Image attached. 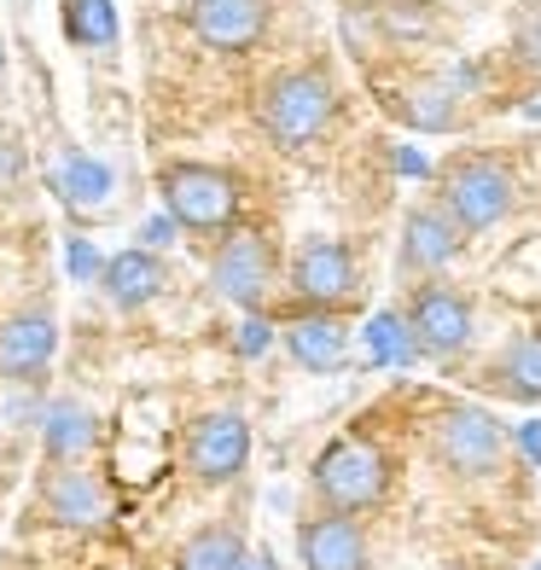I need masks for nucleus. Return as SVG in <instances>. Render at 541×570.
<instances>
[{
  "label": "nucleus",
  "instance_id": "f257e3e1",
  "mask_svg": "<svg viewBox=\"0 0 541 570\" xmlns=\"http://www.w3.org/2000/svg\"><path fill=\"white\" fill-rule=\"evenodd\" d=\"M332 117H338V88H332L326 70H274L263 82V99H256V122L279 151H303L308 140H321Z\"/></svg>",
  "mask_w": 541,
  "mask_h": 570
},
{
  "label": "nucleus",
  "instance_id": "f03ea898",
  "mask_svg": "<svg viewBox=\"0 0 541 570\" xmlns=\"http://www.w3.org/2000/svg\"><path fill=\"white\" fill-rule=\"evenodd\" d=\"M158 193H164V216L180 233H227L239 227V175L222 164H193L175 158L158 169Z\"/></svg>",
  "mask_w": 541,
  "mask_h": 570
},
{
  "label": "nucleus",
  "instance_id": "7ed1b4c3",
  "mask_svg": "<svg viewBox=\"0 0 541 570\" xmlns=\"http://www.w3.org/2000/svg\"><path fill=\"white\" fill-rule=\"evenodd\" d=\"M384 489H391V460H384L378 443L367 436H338V443H326L321 460H315V495L326 512H373L384 501Z\"/></svg>",
  "mask_w": 541,
  "mask_h": 570
},
{
  "label": "nucleus",
  "instance_id": "20e7f679",
  "mask_svg": "<svg viewBox=\"0 0 541 570\" xmlns=\"http://www.w3.org/2000/svg\"><path fill=\"white\" fill-rule=\"evenodd\" d=\"M210 285L234 308H245V315H263L268 297H274V285H279V250H274V239L263 227H227L216 256H210Z\"/></svg>",
  "mask_w": 541,
  "mask_h": 570
},
{
  "label": "nucleus",
  "instance_id": "39448f33",
  "mask_svg": "<svg viewBox=\"0 0 541 570\" xmlns=\"http://www.w3.org/2000/svg\"><path fill=\"white\" fill-rule=\"evenodd\" d=\"M443 210L460 233H489L512 216V175L489 151H460L443 169Z\"/></svg>",
  "mask_w": 541,
  "mask_h": 570
},
{
  "label": "nucleus",
  "instance_id": "423d86ee",
  "mask_svg": "<svg viewBox=\"0 0 541 570\" xmlns=\"http://www.w3.org/2000/svg\"><path fill=\"white\" fill-rule=\"evenodd\" d=\"M431 454L454 478H489L506 460V425L478 402H449L443 420L431 425Z\"/></svg>",
  "mask_w": 541,
  "mask_h": 570
},
{
  "label": "nucleus",
  "instance_id": "0eeeda50",
  "mask_svg": "<svg viewBox=\"0 0 541 570\" xmlns=\"http://www.w3.org/2000/svg\"><path fill=\"white\" fill-rule=\"evenodd\" d=\"M286 285H292V297H297L303 308H344V303H355V292H361L355 250H350L344 239H308V245H297V256H292Z\"/></svg>",
  "mask_w": 541,
  "mask_h": 570
},
{
  "label": "nucleus",
  "instance_id": "6e6552de",
  "mask_svg": "<svg viewBox=\"0 0 541 570\" xmlns=\"http://www.w3.org/2000/svg\"><path fill=\"white\" fill-rule=\"evenodd\" d=\"M250 460V425L245 413L222 407V413H198L193 431H187V472L204 483V489H222L245 472Z\"/></svg>",
  "mask_w": 541,
  "mask_h": 570
},
{
  "label": "nucleus",
  "instance_id": "1a4fd4ad",
  "mask_svg": "<svg viewBox=\"0 0 541 570\" xmlns=\"http://www.w3.org/2000/svg\"><path fill=\"white\" fill-rule=\"evenodd\" d=\"M407 332H414L420 355H460L472 344V303L466 292H454V285H420L414 297H407Z\"/></svg>",
  "mask_w": 541,
  "mask_h": 570
},
{
  "label": "nucleus",
  "instance_id": "9d476101",
  "mask_svg": "<svg viewBox=\"0 0 541 570\" xmlns=\"http://www.w3.org/2000/svg\"><path fill=\"white\" fill-rule=\"evenodd\" d=\"M297 559L303 570H373L367 530L350 512H315L297 524Z\"/></svg>",
  "mask_w": 541,
  "mask_h": 570
},
{
  "label": "nucleus",
  "instance_id": "9b49d317",
  "mask_svg": "<svg viewBox=\"0 0 541 570\" xmlns=\"http://www.w3.org/2000/svg\"><path fill=\"white\" fill-rule=\"evenodd\" d=\"M187 23L216 53H250L268 30V0H193Z\"/></svg>",
  "mask_w": 541,
  "mask_h": 570
},
{
  "label": "nucleus",
  "instance_id": "f8f14e48",
  "mask_svg": "<svg viewBox=\"0 0 541 570\" xmlns=\"http://www.w3.org/2000/svg\"><path fill=\"white\" fill-rule=\"evenodd\" d=\"M41 512L65 530H99L111 512V495L94 472H82V465H53V472L41 478Z\"/></svg>",
  "mask_w": 541,
  "mask_h": 570
},
{
  "label": "nucleus",
  "instance_id": "ddd939ff",
  "mask_svg": "<svg viewBox=\"0 0 541 570\" xmlns=\"http://www.w3.org/2000/svg\"><path fill=\"white\" fill-rule=\"evenodd\" d=\"M279 344L308 373H338L350 361V326L338 321V308H303V315H292L279 326Z\"/></svg>",
  "mask_w": 541,
  "mask_h": 570
},
{
  "label": "nucleus",
  "instance_id": "4468645a",
  "mask_svg": "<svg viewBox=\"0 0 541 570\" xmlns=\"http://www.w3.org/2000/svg\"><path fill=\"white\" fill-rule=\"evenodd\" d=\"M59 326L47 308H18L12 321H0V379H41L53 367Z\"/></svg>",
  "mask_w": 541,
  "mask_h": 570
},
{
  "label": "nucleus",
  "instance_id": "2eb2a0df",
  "mask_svg": "<svg viewBox=\"0 0 541 570\" xmlns=\"http://www.w3.org/2000/svg\"><path fill=\"white\" fill-rule=\"evenodd\" d=\"M454 256H460V227L449 222V210L443 204H414L402 216V250H396L402 274H436Z\"/></svg>",
  "mask_w": 541,
  "mask_h": 570
},
{
  "label": "nucleus",
  "instance_id": "dca6fc26",
  "mask_svg": "<svg viewBox=\"0 0 541 570\" xmlns=\"http://www.w3.org/2000/svg\"><path fill=\"white\" fill-rule=\"evenodd\" d=\"M99 285H106V297H111L117 308H146V303L169 285V268H164V256H158V250L128 245V250L106 256V268H99Z\"/></svg>",
  "mask_w": 541,
  "mask_h": 570
},
{
  "label": "nucleus",
  "instance_id": "f3484780",
  "mask_svg": "<svg viewBox=\"0 0 541 570\" xmlns=\"http://www.w3.org/2000/svg\"><path fill=\"white\" fill-rule=\"evenodd\" d=\"M99 443V420L82 407V402H53L41 420V449L53 465H82L88 449Z\"/></svg>",
  "mask_w": 541,
  "mask_h": 570
},
{
  "label": "nucleus",
  "instance_id": "a211bd4d",
  "mask_svg": "<svg viewBox=\"0 0 541 570\" xmlns=\"http://www.w3.org/2000/svg\"><path fill=\"white\" fill-rule=\"evenodd\" d=\"M489 384L506 402H541V332H519V338L489 361Z\"/></svg>",
  "mask_w": 541,
  "mask_h": 570
},
{
  "label": "nucleus",
  "instance_id": "6ab92c4d",
  "mask_svg": "<svg viewBox=\"0 0 541 570\" xmlns=\"http://www.w3.org/2000/svg\"><path fill=\"white\" fill-rule=\"evenodd\" d=\"M111 187H117L111 164L88 158V151L65 158V169H59V193H65L70 210H106V204H111Z\"/></svg>",
  "mask_w": 541,
  "mask_h": 570
},
{
  "label": "nucleus",
  "instance_id": "aec40b11",
  "mask_svg": "<svg viewBox=\"0 0 541 570\" xmlns=\"http://www.w3.org/2000/svg\"><path fill=\"white\" fill-rule=\"evenodd\" d=\"M65 41L70 47H111L122 36V18H117V0H65Z\"/></svg>",
  "mask_w": 541,
  "mask_h": 570
},
{
  "label": "nucleus",
  "instance_id": "412c9836",
  "mask_svg": "<svg viewBox=\"0 0 541 570\" xmlns=\"http://www.w3.org/2000/svg\"><path fill=\"white\" fill-rule=\"evenodd\" d=\"M239 559H245V535L234 524H204L180 548V570H234Z\"/></svg>",
  "mask_w": 541,
  "mask_h": 570
},
{
  "label": "nucleus",
  "instance_id": "4be33fe9",
  "mask_svg": "<svg viewBox=\"0 0 541 570\" xmlns=\"http://www.w3.org/2000/svg\"><path fill=\"white\" fill-rule=\"evenodd\" d=\"M361 338H367V355L378 361V367H414V361H420V344H414V332H407V321L396 315V308L373 315Z\"/></svg>",
  "mask_w": 541,
  "mask_h": 570
},
{
  "label": "nucleus",
  "instance_id": "5701e85b",
  "mask_svg": "<svg viewBox=\"0 0 541 570\" xmlns=\"http://www.w3.org/2000/svg\"><path fill=\"white\" fill-rule=\"evenodd\" d=\"M396 111H402V122L425 128V135H443V128L460 122V111H454V88H449V82H425V88H414Z\"/></svg>",
  "mask_w": 541,
  "mask_h": 570
},
{
  "label": "nucleus",
  "instance_id": "b1692460",
  "mask_svg": "<svg viewBox=\"0 0 541 570\" xmlns=\"http://www.w3.org/2000/svg\"><path fill=\"white\" fill-rule=\"evenodd\" d=\"M512 53H519L524 70H541V0H524L512 12Z\"/></svg>",
  "mask_w": 541,
  "mask_h": 570
},
{
  "label": "nucleus",
  "instance_id": "393cba45",
  "mask_svg": "<svg viewBox=\"0 0 541 570\" xmlns=\"http://www.w3.org/2000/svg\"><path fill=\"white\" fill-rule=\"evenodd\" d=\"M65 268H70L76 285H94L99 268H106V256L94 250V239H70V245H65Z\"/></svg>",
  "mask_w": 541,
  "mask_h": 570
},
{
  "label": "nucleus",
  "instance_id": "a878e982",
  "mask_svg": "<svg viewBox=\"0 0 541 570\" xmlns=\"http://www.w3.org/2000/svg\"><path fill=\"white\" fill-rule=\"evenodd\" d=\"M268 350H274L268 315H245V326H239V355H268Z\"/></svg>",
  "mask_w": 541,
  "mask_h": 570
},
{
  "label": "nucleus",
  "instance_id": "bb28decb",
  "mask_svg": "<svg viewBox=\"0 0 541 570\" xmlns=\"http://www.w3.org/2000/svg\"><path fill=\"white\" fill-rule=\"evenodd\" d=\"M175 233H180V227H175L169 216H146V222H140V250H164V245H175Z\"/></svg>",
  "mask_w": 541,
  "mask_h": 570
},
{
  "label": "nucleus",
  "instance_id": "cd10ccee",
  "mask_svg": "<svg viewBox=\"0 0 541 570\" xmlns=\"http://www.w3.org/2000/svg\"><path fill=\"white\" fill-rule=\"evenodd\" d=\"M391 158H396V169H407V175H425V158H420V151H407V146H396Z\"/></svg>",
  "mask_w": 541,
  "mask_h": 570
},
{
  "label": "nucleus",
  "instance_id": "c85d7f7f",
  "mask_svg": "<svg viewBox=\"0 0 541 570\" xmlns=\"http://www.w3.org/2000/svg\"><path fill=\"white\" fill-rule=\"evenodd\" d=\"M524 454L541 460V425H524Z\"/></svg>",
  "mask_w": 541,
  "mask_h": 570
},
{
  "label": "nucleus",
  "instance_id": "c756f323",
  "mask_svg": "<svg viewBox=\"0 0 541 570\" xmlns=\"http://www.w3.org/2000/svg\"><path fill=\"white\" fill-rule=\"evenodd\" d=\"M234 570H274V564H268V559H250V553H245V559H239Z\"/></svg>",
  "mask_w": 541,
  "mask_h": 570
},
{
  "label": "nucleus",
  "instance_id": "7c9ffc66",
  "mask_svg": "<svg viewBox=\"0 0 541 570\" xmlns=\"http://www.w3.org/2000/svg\"><path fill=\"white\" fill-rule=\"evenodd\" d=\"M0 70H7V41H0Z\"/></svg>",
  "mask_w": 541,
  "mask_h": 570
}]
</instances>
